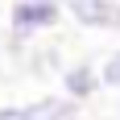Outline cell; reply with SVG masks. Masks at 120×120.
Segmentation results:
<instances>
[{"label":"cell","instance_id":"obj_2","mask_svg":"<svg viewBox=\"0 0 120 120\" xmlns=\"http://www.w3.org/2000/svg\"><path fill=\"white\" fill-rule=\"evenodd\" d=\"M62 12H71L79 29L120 33V0H62Z\"/></svg>","mask_w":120,"mask_h":120},{"label":"cell","instance_id":"obj_4","mask_svg":"<svg viewBox=\"0 0 120 120\" xmlns=\"http://www.w3.org/2000/svg\"><path fill=\"white\" fill-rule=\"evenodd\" d=\"M83 104H75L66 95H41V120H79Z\"/></svg>","mask_w":120,"mask_h":120},{"label":"cell","instance_id":"obj_3","mask_svg":"<svg viewBox=\"0 0 120 120\" xmlns=\"http://www.w3.org/2000/svg\"><path fill=\"white\" fill-rule=\"evenodd\" d=\"M58 83H62V95H66V99L87 104V99L99 91V66H91V58L66 62V66L58 71Z\"/></svg>","mask_w":120,"mask_h":120},{"label":"cell","instance_id":"obj_1","mask_svg":"<svg viewBox=\"0 0 120 120\" xmlns=\"http://www.w3.org/2000/svg\"><path fill=\"white\" fill-rule=\"evenodd\" d=\"M58 21H62V0H12L8 4V46L21 54V46L50 33Z\"/></svg>","mask_w":120,"mask_h":120},{"label":"cell","instance_id":"obj_6","mask_svg":"<svg viewBox=\"0 0 120 120\" xmlns=\"http://www.w3.org/2000/svg\"><path fill=\"white\" fill-rule=\"evenodd\" d=\"M99 87H108V91H120V50H112L108 58L99 62Z\"/></svg>","mask_w":120,"mask_h":120},{"label":"cell","instance_id":"obj_5","mask_svg":"<svg viewBox=\"0 0 120 120\" xmlns=\"http://www.w3.org/2000/svg\"><path fill=\"white\" fill-rule=\"evenodd\" d=\"M0 120H41V99H29V104H4Z\"/></svg>","mask_w":120,"mask_h":120}]
</instances>
